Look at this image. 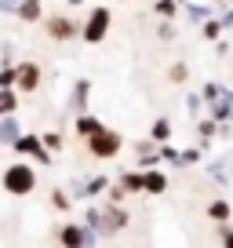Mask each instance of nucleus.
Segmentation results:
<instances>
[{"label":"nucleus","instance_id":"nucleus-14","mask_svg":"<svg viewBox=\"0 0 233 248\" xmlns=\"http://www.w3.org/2000/svg\"><path fill=\"white\" fill-rule=\"evenodd\" d=\"M51 201H55V208H66V204H70V197H66L62 190H55V194H51Z\"/></svg>","mask_w":233,"mask_h":248},{"label":"nucleus","instance_id":"nucleus-9","mask_svg":"<svg viewBox=\"0 0 233 248\" xmlns=\"http://www.w3.org/2000/svg\"><path fill=\"white\" fill-rule=\"evenodd\" d=\"M22 18H26V22L40 18V0H26V4H22Z\"/></svg>","mask_w":233,"mask_h":248},{"label":"nucleus","instance_id":"nucleus-13","mask_svg":"<svg viewBox=\"0 0 233 248\" xmlns=\"http://www.w3.org/2000/svg\"><path fill=\"white\" fill-rule=\"evenodd\" d=\"M11 109H15V95L4 92V95H0V113H11Z\"/></svg>","mask_w":233,"mask_h":248},{"label":"nucleus","instance_id":"nucleus-7","mask_svg":"<svg viewBox=\"0 0 233 248\" xmlns=\"http://www.w3.org/2000/svg\"><path fill=\"white\" fill-rule=\"evenodd\" d=\"M164 186H168V183H164L160 171H149V175H142V190H149V194H160Z\"/></svg>","mask_w":233,"mask_h":248},{"label":"nucleus","instance_id":"nucleus-12","mask_svg":"<svg viewBox=\"0 0 233 248\" xmlns=\"http://www.w3.org/2000/svg\"><path fill=\"white\" fill-rule=\"evenodd\" d=\"M0 142H15V124H11V121L0 124Z\"/></svg>","mask_w":233,"mask_h":248},{"label":"nucleus","instance_id":"nucleus-3","mask_svg":"<svg viewBox=\"0 0 233 248\" xmlns=\"http://www.w3.org/2000/svg\"><path fill=\"white\" fill-rule=\"evenodd\" d=\"M106 26H109V11L106 8H95L91 11V22H87V30H84V37L87 40H102V37H106Z\"/></svg>","mask_w":233,"mask_h":248},{"label":"nucleus","instance_id":"nucleus-19","mask_svg":"<svg viewBox=\"0 0 233 248\" xmlns=\"http://www.w3.org/2000/svg\"><path fill=\"white\" fill-rule=\"evenodd\" d=\"M44 142H47V150H55V146H62V139H58V135H55V132H51V135H44Z\"/></svg>","mask_w":233,"mask_h":248},{"label":"nucleus","instance_id":"nucleus-10","mask_svg":"<svg viewBox=\"0 0 233 248\" xmlns=\"http://www.w3.org/2000/svg\"><path fill=\"white\" fill-rule=\"evenodd\" d=\"M77 128H80V135H95V132H99V121H91V117H80Z\"/></svg>","mask_w":233,"mask_h":248},{"label":"nucleus","instance_id":"nucleus-5","mask_svg":"<svg viewBox=\"0 0 233 248\" xmlns=\"http://www.w3.org/2000/svg\"><path fill=\"white\" fill-rule=\"evenodd\" d=\"M15 80H18V88H26V92H33V88L40 84V70H37V66H22V70L15 73Z\"/></svg>","mask_w":233,"mask_h":248},{"label":"nucleus","instance_id":"nucleus-15","mask_svg":"<svg viewBox=\"0 0 233 248\" xmlns=\"http://www.w3.org/2000/svg\"><path fill=\"white\" fill-rule=\"evenodd\" d=\"M11 84H15V70H4L0 73V88H11Z\"/></svg>","mask_w":233,"mask_h":248},{"label":"nucleus","instance_id":"nucleus-8","mask_svg":"<svg viewBox=\"0 0 233 248\" xmlns=\"http://www.w3.org/2000/svg\"><path fill=\"white\" fill-rule=\"evenodd\" d=\"M62 241H66V245H80V241H87V233L77 230V226H66V230H62Z\"/></svg>","mask_w":233,"mask_h":248},{"label":"nucleus","instance_id":"nucleus-4","mask_svg":"<svg viewBox=\"0 0 233 248\" xmlns=\"http://www.w3.org/2000/svg\"><path fill=\"white\" fill-rule=\"evenodd\" d=\"M47 33H51V37H58V40H66V37H73V33H77V26H73V18H58V15H55L51 22H47Z\"/></svg>","mask_w":233,"mask_h":248},{"label":"nucleus","instance_id":"nucleus-2","mask_svg":"<svg viewBox=\"0 0 233 248\" xmlns=\"http://www.w3.org/2000/svg\"><path fill=\"white\" fill-rule=\"evenodd\" d=\"M87 150H91L95 157H113L116 150H120V135H113V132H95L91 139H87Z\"/></svg>","mask_w":233,"mask_h":248},{"label":"nucleus","instance_id":"nucleus-17","mask_svg":"<svg viewBox=\"0 0 233 248\" xmlns=\"http://www.w3.org/2000/svg\"><path fill=\"white\" fill-rule=\"evenodd\" d=\"M157 11H160V15H175V4H171V0H160V4H157Z\"/></svg>","mask_w":233,"mask_h":248},{"label":"nucleus","instance_id":"nucleus-11","mask_svg":"<svg viewBox=\"0 0 233 248\" xmlns=\"http://www.w3.org/2000/svg\"><path fill=\"white\" fill-rule=\"evenodd\" d=\"M208 212H211V219H226V216H230V204H226V201H215Z\"/></svg>","mask_w":233,"mask_h":248},{"label":"nucleus","instance_id":"nucleus-18","mask_svg":"<svg viewBox=\"0 0 233 248\" xmlns=\"http://www.w3.org/2000/svg\"><path fill=\"white\" fill-rule=\"evenodd\" d=\"M168 132H171V128H168V121H160V124L153 128V135H157V139H168Z\"/></svg>","mask_w":233,"mask_h":248},{"label":"nucleus","instance_id":"nucleus-16","mask_svg":"<svg viewBox=\"0 0 233 248\" xmlns=\"http://www.w3.org/2000/svg\"><path fill=\"white\" fill-rule=\"evenodd\" d=\"M124 186H128V190H142V175H128Z\"/></svg>","mask_w":233,"mask_h":248},{"label":"nucleus","instance_id":"nucleus-6","mask_svg":"<svg viewBox=\"0 0 233 248\" xmlns=\"http://www.w3.org/2000/svg\"><path fill=\"white\" fill-rule=\"evenodd\" d=\"M15 150H18V154L37 157V161H47V154L40 150V142H37V139H15Z\"/></svg>","mask_w":233,"mask_h":248},{"label":"nucleus","instance_id":"nucleus-1","mask_svg":"<svg viewBox=\"0 0 233 248\" xmlns=\"http://www.w3.org/2000/svg\"><path fill=\"white\" fill-rule=\"evenodd\" d=\"M33 186H37V175H33L29 164H11L4 171V190L8 194H29Z\"/></svg>","mask_w":233,"mask_h":248}]
</instances>
